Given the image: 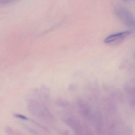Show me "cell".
Listing matches in <instances>:
<instances>
[{"label": "cell", "instance_id": "1", "mask_svg": "<svg viewBox=\"0 0 135 135\" xmlns=\"http://www.w3.org/2000/svg\"><path fill=\"white\" fill-rule=\"evenodd\" d=\"M63 122L69 126L77 134H89L90 130L87 125L82 123L75 117L72 116H65L63 118Z\"/></svg>", "mask_w": 135, "mask_h": 135}, {"label": "cell", "instance_id": "2", "mask_svg": "<svg viewBox=\"0 0 135 135\" xmlns=\"http://www.w3.org/2000/svg\"><path fill=\"white\" fill-rule=\"evenodd\" d=\"M115 12L116 15L121 21L128 27L134 28L135 19L132 14L129 11L122 7L116 8Z\"/></svg>", "mask_w": 135, "mask_h": 135}, {"label": "cell", "instance_id": "3", "mask_svg": "<svg viewBox=\"0 0 135 135\" xmlns=\"http://www.w3.org/2000/svg\"><path fill=\"white\" fill-rule=\"evenodd\" d=\"M77 104L78 110L82 117L87 120L94 121L96 114L94 113L89 104L82 99L79 100Z\"/></svg>", "mask_w": 135, "mask_h": 135}, {"label": "cell", "instance_id": "4", "mask_svg": "<svg viewBox=\"0 0 135 135\" xmlns=\"http://www.w3.org/2000/svg\"><path fill=\"white\" fill-rule=\"evenodd\" d=\"M132 31H126L109 35L104 40V43L106 44L113 45L119 43L131 35Z\"/></svg>", "mask_w": 135, "mask_h": 135}, {"label": "cell", "instance_id": "5", "mask_svg": "<svg viewBox=\"0 0 135 135\" xmlns=\"http://www.w3.org/2000/svg\"><path fill=\"white\" fill-rule=\"evenodd\" d=\"M125 90L127 94L128 100L131 106L134 107L135 103V90L134 81H129L125 84Z\"/></svg>", "mask_w": 135, "mask_h": 135}, {"label": "cell", "instance_id": "6", "mask_svg": "<svg viewBox=\"0 0 135 135\" xmlns=\"http://www.w3.org/2000/svg\"><path fill=\"white\" fill-rule=\"evenodd\" d=\"M105 107L107 111L110 113H114L116 111V107L114 104L109 99H107L104 100Z\"/></svg>", "mask_w": 135, "mask_h": 135}, {"label": "cell", "instance_id": "7", "mask_svg": "<svg viewBox=\"0 0 135 135\" xmlns=\"http://www.w3.org/2000/svg\"><path fill=\"white\" fill-rule=\"evenodd\" d=\"M124 1H128L129 0H123Z\"/></svg>", "mask_w": 135, "mask_h": 135}]
</instances>
